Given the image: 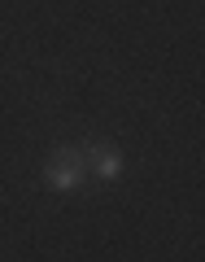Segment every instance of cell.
I'll return each mask as SVG.
<instances>
[{"label":"cell","mask_w":205,"mask_h":262,"mask_svg":"<svg viewBox=\"0 0 205 262\" xmlns=\"http://www.w3.org/2000/svg\"><path fill=\"white\" fill-rule=\"evenodd\" d=\"M83 175H87V166H83V158H79V153H57L53 166L44 170L48 188H57V192H75V188L83 184Z\"/></svg>","instance_id":"1"},{"label":"cell","mask_w":205,"mask_h":262,"mask_svg":"<svg viewBox=\"0 0 205 262\" xmlns=\"http://www.w3.org/2000/svg\"><path fill=\"white\" fill-rule=\"evenodd\" d=\"M87 162H92V170L101 179H118L122 175V158L113 149H92V153H87Z\"/></svg>","instance_id":"2"}]
</instances>
